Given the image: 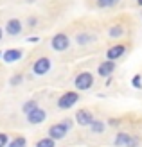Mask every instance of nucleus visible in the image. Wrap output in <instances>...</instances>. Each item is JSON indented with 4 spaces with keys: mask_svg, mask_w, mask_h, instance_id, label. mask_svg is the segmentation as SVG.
<instances>
[{
    "mask_svg": "<svg viewBox=\"0 0 142 147\" xmlns=\"http://www.w3.org/2000/svg\"><path fill=\"white\" fill-rule=\"evenodd\" d=\"M88 127H90V131H92L94 135H103V133H104V129H106V124H104L103 120L94 119V122H92Z\"/></svg>",
    "mask_w": 142,
    "mask_h": 147,
    "instance_id": "14",
    "label": "nucleus"
},
{
    "mask_svg": "<svg viewBox=\"0 0 142 147\" xmlns=\"http://www.w3.org/2000/svg\"><path fill=\"white\" fill-rule=\"evenodd\" d=\"M49 70H50V59L49 57H40V59H36L34 65H33V72L36 76H45Z\"/></svg>",
    "mask_w": 142,
    "mask_h": 147,
    "instance_id": "7",
    "label": "nucleus"
},
{
    "mask_svg": "<svg viewBox=\"0 0 142 147\" xmlns=\"http://www.w3.org/2000/svg\"><path fill=\"white\" fill-rule=\"evenodd\" d=\"M74 86H76V90H90L94 86V76L90 72H81L79 76L74 79Z\"/></svg>",
    "mask_w": 142,
    "mask_h": 147,
    "instance_id": "2",
    "label": "nucleus"
},
{
    "mask_svg": "<svg viewBox=\"0 0 142 147\" xmlns=\"http://www.w3.org/2000/svg\"><path fill=\"white\" fill-rule=\"evenodd\" d=\"M131 84L135 86V88H142V76H140V74H137V76L133 77V81H131Z\"/></svg>",
    "mask_w": 142,
    "mask_h": 147,
    "instance_id": "20",
    "label": "nucleus"
},
{
    "mask_svg": "<svg viewBox=\"0 0 142 147\" xmlns=\"http://www.w3.org/2000/svg\"><path fill=\"white\" fill-rule=\"evenodd\" d=\"M0 40H2V27H0Z\"/></svg>",
    "mask_w": 142,
    "mask_h": 147,
    "instance_id": "25",
    "label": "nucleus"
},
{
    "mask_svg": "<svg viewBox=\"0 0 142 147\" xmlns=\"http://www.w3.org/2000/svg\"><path fill=\"white\" fill-rule=\"evenodd\" d=\"M119 0H97V5L99 7H113Z\"/></svg>",
    "mask_w": 142,
    "mask_h": 147,
    "instance_id": "19",
    "label": "nucleus"
},
{
    "mask_svg": "<svg viewBox=\"0 0 142 147\" xmlns=\"http://www.w3.org/2000/svg\"><path fill=\"white\" fill-rule=\"evenodd\" d=\"M76 41L79 43V45H88V43L94 41V36H90L88 32H79V34L76 36Z\"/></svg>",
    "mask_w": 142,
    "mask_h": 147,
    "instance_id": "15",
    "label": "nucleus"
},
{
    "mask_svg": "<svg viewBox=\"0 0 142 147\" xmlns=\"http://www.w3.org/2000/svg\"><path fill=\"white\" fill-rule=\"evenodd\" d=\"M7 144H9V136L5 133H0V147H7Z\"/></svg>",
    "mask_w": 142,
    "mask_h": 147,
    "instance_id": "21",
    "label": "nucleus"
},
{
    "mask_svg": "<svg viewBox=\"0 0 142 147\" xmlns=\"http://www.w3.org/2000/svg\"><path fill=\"white\" fill-rule=\"evenodd\" d=\"M79 100V93L77 92H65L61 97L58 99V108L59 109H70L76 106V102Z\"/></svg>",
    "mask_w": 142,
    "mask_h": 147,
    "instance_id": "1",
    "label": "nucleus"
},
{
    "mask_svg": "<svg viewBox=\"0 0 142 147\" xmlns=\"http://www.w3.org/2000/svg\"><path fill=\"white\" fill-rule=\"evenodd\" d=\"M67 133H69V129H67L61 122L58 124H52V126L49 127V138H52V140H63V138L67 136Z\"/></svg>",
    "mask_w": 142,
    "mask_h": 147,
    "instance_id": "6",
    "label": "nucleus"
},
{
    "mask_svg": "<svg viewBox=\"0 0 142 147\" xmlns=\"http://www.w3.org/2000/svg\"><path fill=\"white\" fill-rule=\"evenodd\" d=\"M36 147H56V142L47 136V138H41V140L36 142Z\"/></svg>",
    "mask_w": 142,
    "mask_h": 147,
    "instance_id": "18",
    "label": "nucleus"
},
{
    "mask_svg": "<svg viewBox=\"0 0 142 147\" xmlns=\"http://www.w3.org/2000/svg\"><path fill=\"white\" fill-rule=\"evenodd\" d=\"M7 147H27V140L24 136H16L14 140H11L7 144Z\"/></svg>",
    "mask_w": 142,
    "mask_h": 147,
    "instance_id": "16",
    "label": "nucleus"
},
{
    "mask_svg": "<svg viewBox=\"0 0 142 147\" xmlns=\"http://www.w3.org/2000/svg\"><path fill=\"white\" fill-rule=\"evenodd\" d=\"M5 32L9 34V36H16L22 32V22L16 20V18H11V20H7V24H5Z\"/></svg>",
    "mask_w": 142,
    "mask_h": 147,
    "instance_id": "10",
    "label": "nucleus"
},
{
    "mask_svg": "<svg viewBox=\"0 0 142 147\" xmlns=\"http://www.w3.org/2000/svg\"><path fill=\"white\" fill-rule=\"evenodd\" d=\"M50 45H52L54 50H58V52H63V50H67V49L70 47V40H69V36H67V34L59 32V34H54Z\"/></svg>",
    "mask_w": 142,
    "mask_h": 147,
    "instance_id": "3",
    "label": "nucleus"
},
{
    "mask_svg": "<svg viewBox=\"0 0 142 147\" xmlns=\"http://www.w3.org/2000/svg\"><path fill=\"white\" fill-rule=\"evenodd\" d=\"M0 56H2V52H0Z\"/></svg>",
    "mask_w": 142,
    "mask_h": 147,
    "instance_id": "26",
    "label": "nucleus"
},
{
    "mask_svg": "<svg viewBox=\"0 0 142 147\" xmlns=\"http://www.w3.org/2000/svg\"><path fill=\"white\" fill-rule=\"evenodd\" d=\"M45 119H47V113H45V109H41V108H36L31 113H27V122L34 124V126L36 124H41Z\"/></svg>",
    "mask_w": 142,
    "mask_h": 147,
    "instance_id": "8",
    "label": "nucleus"
},
{
    "mask_svg": "<svg viewBox=\"0 0 142 147\" xmlns=\"http://www.w3.org/2000/svg\"><path fill=\"white\" fill-rule=\"evenodd\" d=\"M94 119L95 117L92 115L90 109H86V108H81V109L76 111V122L79 124V126H83V127H88L94 122Z\"/></svg>",
    "mask_w": 142,
    "mask_h": 147,
    "instance_id": "4",
    "label": "nucleus"
},
{
    "mask_svg": "<svg viewBox=\"0 0 142 147\" xmlns=\"http://www.w3.org/2000/svg\"><path fill=\"white\" fill-rule=\"evenodd\" d=\"M128 140H130V131H119L113 138V145L115 147H126Z\"/></svg>",
    "mask_w": 142,
    "mask_h": 147,
    "instance_id": "12",
    "label": "nucleus"
},
{
    "mask_svg": "<svg viewBox=\"0 0 142 147\" xmlns=\"http://www.w3.org/2000/svg\"><path fill=\"white\" fill-rule=\"evenodd\" d=\"M36 108H38V102H36V100H27L25 104L22 106V111L27 115V113H31L33 109H36Z\"/></svg>",
    "mask_w": 142,
    "mask_h": 147,
    "instance_id": "17",
    "label": "nucleus"
},
{
    "mask_svg": "<svg viewBox=\"0 0 142 147\" xmlns=\"http://www.w3.org/2000/svg\"><path fill=\"white\" fill-rule=\"evenodd\" d=\"M22 83V76H14L13 79H11V84L14 86V84H20Z\"/></svg>",
    "mask_w": 142,
    "mask_h": 147,
    "instance_id": "23",
    "label": "nucleus"
},
{
    "mask_svg": "<svg viewBox=\"0 0 142 147\" xmlns=\"http://www.w3.org/2000/svg\"><path fill=\"white\" fill-rule=\"evenodd\" d=\"M124 34H126V29H124L122 25H111V27L108 29V36H110V38H113V40L122 38Z\"/></svg>",
    "mask_w": 142,
    "mask_h": 147,
    "instance_id": "13",
    "label": "nucleus"
},
{
    "mask_svg": "<svg viewBox=\"0 0 142 147\" xmlns=\"http://www.w3.org/2000/svg\"><path fill=\"white\" fill-rule=\"evenodd\" d=\"M61 124H63V126L69 129V131L74 127V120H72V119H65V120H61Z\"/></svg>",
    "mask_w": 142,
    "mask_h": 147,
    "instance_id": "22",
    "label": "nucleus"
},
{
    "mask_svg": "<svg viewBox=\"0 0 142 147\" xmlns=\"http://www.w3.org/2000/svg\"><path fill=\"white\" fill-rule=\"evenodd\" d=\"M137 4H139V5H140V7H142V0H137Z\"/></svg>",
    "mask_w": 142,
    "mask_h": 147,
    "instance_id": "24",
    "label": "nucleus"
},
{
    "mask_svg": "<svg viewBox=\"0 0 142 147\" xmlns=\"http://www.w3.org/2000/svg\"><path fill=\"white\" fill-rule=\"evenodd\" d=\"M126 50H128V47H126L124 43H117V45H111L106 50V57L110 61H117V59H121V57L126 54Z\"/></svg>",
    "mask_w": 142,
    "mask_h": 147,
    "instance_id": "5",
    "label": "nucleus"
},
{
    "mask_svg": "<svg viewBox=\"0 0 142 147\" xmlns=\"http://www.w3.org/2000/svg\"><path fill=\"white\" fill-rule=\"evenodd\" d=\"M115 61H110V59H106V61H103L101 65H99V68H97V74H99L101 77H110L111 74L115 72Z\"/></svg>",
    "mask_w": 142,
    "mask_h": 147,
    "instance_id": "9",
    "label": "nucleus"
},
{
    "mask_svg": "<svg viewBox=\"0 0 142 147\" xmlns=\"http://www.w3.org/2000/svg\"><path fill=\"white\" fill-rule=\"evenodd\" d=\"M22 56H24V52H22L20 49H9V50H5L2 54V59L5 63H16Z\"/></svg>",
    "mask_w": 142,
    "mask_h": 147,
    "instance_id": "11",
    "label": "nucleus"
}]
</instances>
